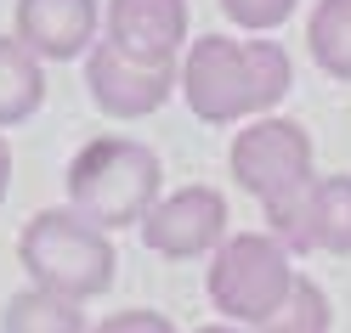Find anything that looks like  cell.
Instances as JSON below:
<instances>
[{"label": "cell", "mask_w": 351, "mask_h": 333, "mask_svg": "<svg viewBox=\"0 0 351 333\" xmlns=\"http://www.w3.org/2000/svg\"><path fill=\"white\" fill-rule=\"evenodd\" d=\"M295 68L278 40H232L204 34L182 51V96L204 124H244L289 96Z\"/></svg>", "instance_id": "6da1fadb"}, {"label": "cell", "mask_w": 351, "mask_h": 333, "mask_svg": "<svg viewBox=\"0 0 351 333\" xmlns=\"http://www.w3.org/2000/svg\"><path fill=\"white\" fill-rule=\"evenodd\" d=\"M295 277V249L278 232H238L210 254V305L238 328H261L289 299Z\"/></svg>", "instance_id": "277c9868"}, {"label": "cell", "mask_w": 351, "mask_h": 333, "mask_svg": "<svg viewBox=\"0 0 351 333\" xmlns=\"http://www.w3.org/2000/svg\"><path fill=\"white\" fill-rule=\"evenodd\" d=\"M102 40L136 62H182L187 40H193L187 0H108Z\"/></svg>", "instance_id": "9c48e42d"}, {"label": "cell", "mask_w": 351, "mask_h": 333, "mask_svg": "<svg viewBox=\"0 0 351 333\" xmlns=\"http://www.w3.org/2000/svg\"><path fill=\"white\" fill-rule=\"evenodd\" d=\"M0 333H91V328H85L80 299L57 294V288L29 282L23 294H12L6 317H0Z\"/></svg>", "instance_id": "7c38bea8"}, {"label": "cell", "mask_w": 351, "mask_h": 333, "mask_svg": "<svg viewBox=\"0 0 351 333\" xmlns=\"http://www.w3.org/2000/svg\"><path fill=\"white\" fill-rule=\"evenodd\" d=\"M40 102H46V62L17 34H0V130L34 119Z\"/></svg>", "instance_id": "8fae6325"}, {"label": "cell", "mask_w": 351, "mask_h": 333, "mask_svg": "<svg viewBox=\"0 0 351 333\" xmlns=\"http://www.w3.org/2000/svg\"><path fill=\"white\" fill-rule=\"evenodd\" d=\"M17 40L40 62L85 57L102 40V0H17Z\"/></svg>", "instance_id": "30bf717a"}, {"label": "cell", "mask_w": 351, "mask_h": 333, "mask_svg": "<svg viewBox=\"0 0 351 333\" xmlns=\"http://www.w3.org/2000/svg\"><path fill=\"white\" fill-rule=\"evenodd\" d=\"M306 51L328 79L351 85V12L335 0H317L312 17H306Z\"/></svg>", "instance_id": "4fadbf2b"}, {"label": "cell", "mask_w": 351, "mask_h": 333, "mask_svg": "<svg viewBox=\"0 0 351 333\" xmlns=\"http://www.w3.org/2000/svg\"><path fill=\"white\" fill-rule=\"evenodd\" d=\"M199 333H255V328H238V322L221 317V322H210V328H199Z\"/></svg>", "instance_id": "ac0fdd59"}, {"label": "cell", "mask_w": 351, "mask_h": 333, "mask_svg": "<svg viewBox=\"0 0 351 333\" xmlns=\"http://www.w3.org/2000/svg\"><path fill=\"white\" fill-rule=\"evenodd\" d=\"M159 181H165V164L147 142L97 136L69 164V204L85 220H97L102 232H125V226H142V215L159 204Z\"/></svg>", "instance_id": "7a4b0ae2"}, {"label": "cell", "mask_w": 351, "mask_h": 333, "mask_svg": "<svg viewBox=\"0 0 351 333\" xmlns=\"http://www.w3.org/2000/svg\"><path fill=\"white\" fill-rule=\"evenodd\" d=\"M17 260L29 265V282L57 288L69 299H97L114 288L119 254H114V232H102L97 220H85L74 204L69 209H40L23 237H17Z\"/></svg>", "instance_id": "3957f363"}, {"label": "cell", "mask_w": 351, "mask_h": 333, "mask_svg": "<svg viewBox=\"0 0 351 333\" xmlns=\"http://www.w3.org/2000/svg\"><path fill=\"white\" fill-rule=\"evenodd\" d=\"M85 85H91V102L108 119H153L159 107L182 91V62H136L119 46L97 40L85 51Z\"/></svg>", "instance_id": "52a82bcc"}, {"label": "cell", "mask_w": 351, "mask_h": 333, "mask_svg": "<svg viewBox=\"0 0 351 333\" xmlns=\"http://www.w3.org/2000/svg\"><path fill=\"white\" fill-rule=\"evenodd\" d=\"M221 12H227V23L250 29V34H272L295 17V0H221Z\"/></svg>", "instance_id": "9a60e30c"}, {"label": "cell", "mask_w": 351, "mask_h": 333, "mask_svg": "<svg viewBox=\"0 0 351 333\" xmlns=\"http://www.w3.org/2000/svg\"><path fill=\"white\" fill-rule=\"evenodd\" d=\"M312 130L295 124V119H278V114H261V119H244V130L232 136L227 147V170L232 181L244 187L261 209L267 204H283L289 192H300L312 181Z\"/></svg>", "instance_id": "5b68a950"}, {"label": "cell", "mask_w": 351, "mask_h": 333, "mask_svg": "<svg viewBox=\"0 0 351 333\" xmlns=\"http://www.w3.org/2000/svg\"><path fill=\"white\" fill-rule=\"evenodd\" d=\"M142 243L165 260H199L215 254L227 237V198L215 187H176L142 215Z\"/></svg>", "instance_id": "ba28073f"}, {"label": "cell", "mask_w": 351, "mask_h": 333, "mask_svg": "<svg viewBox=\"0 0 351 333\" xmlns=\"http://www.w3.org/2000/svg\"><path fill=\"white\" fill-rule=\"evenodd\" d=\"M91 333H176V322L170 317H159V310H114L108 322H97Z\"/></svg>", "instance_id": "2e32d148"}, {"label": "cell", "mask_w": 351, "mask_h": 333, "mask_svg": "<svg viewBox=\"0 0 351 333\" xmlns=\"http://www.w3.org/2000/svg\"><path fill=\"white\" fill-rule=\"evenodd\" d=\"M335 6H346V12H351V0H335Z\"/></svg>", "instance_id": "d6986e66"}, {"label": "cell", "mask_w": 351, "mask_h": 333, "mask_svg": "<svg viewBox=\"0 0 351 333\" xmlns=\"http://www.w3.org/2000/svg\"><path fill=\"white\" fill-rule=\"evenodd\" d=\"M267 232L295 254H351V175H312L283 204H267Z\"/></svg>", "instance_id": "8992f818"}, {"label": "cell", "mask_w": 351, "mask_h": 333, "mask_svg": "<svg viewBox=\"0 0 351 333\" xmlns=\"http://www.w3.org/2000/svg\"><path fill=\"white\" fill-rule=\"evenodd\" d=\"M335 328V305H328V294H323V282H312V277H295V288H289V299H283L267 322H261L255 333H328Z\"/></svg>", "instance_id": "5bb4252c"}, {"label": "cell", "mask_w": 351, "mask_h": 333, "mask_svg": "<svg viewBox=\"0 0 351 333\" xmlns=\"http://www.w3.org/2000/svg\"><path fill=\"white\" fill-rule=\"evenodd\" d=\"M6 192H12V142L0 136V204H6Z\"/></svg>", "instance_id": "e0dca14e"}]
</instances>
